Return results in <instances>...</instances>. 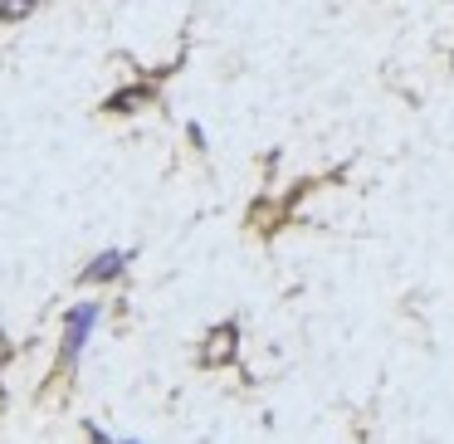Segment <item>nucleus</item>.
Returning a JSON list of instances; mask_svg holds the SVG:
<instances>
[{
	"label": "nucleus",
	"mask_w": 454,
	"mask_h": 444,
	"mask_svg": "<svg viewBox=\"0 0 454 444\" xmlns=\"http://www.w3.org/2000/svg\"><path fill=\"white\" fill-rule=\"evenodd\" d=\"M25 11H35V0H0V15L5 20H20Z\"/></svg>",
	"instance_id": "20e7f679"
},
{
	"label": "nucleus",
	"mask_w": 454,
	"mask_h": 444,
	"mask_svg": "<svg viewBox=\"0 0 454 444\" xmlns=\"http://www.w3.org/2000/svg\"><path fill=\"white\" fill-rule=\"evenodd\" d=\"M118 269H122V254H103L98 264L89 269V278H113V274H118Z\"/></svg>",
	"instance_id": "7ed1b4c3"
},
{
	"label": "nucleus",
	"mask_w": 454,
	"mask_h": 444,
	"mask_svg": "<svg viewBox=\"0 0 454 444\" xmlns=\"http://www.w3.org/2000/svg\"><path fill=\"white\" fill-rule=\"evenodd\" d=\"M93 317H98V308H74L69 313V337H64V356H79V347H83V337H89V327H93Z\"/></svg>",
	"instance_id": "f257e3e1"
},
{
	"label": "nucleus",
	"mask_w": 454,
	"mask_h": 444,
	"mask_svg": "<svg viewBox=\"0 0 454 444\" xmlns=\"http://www.w3.org/2000/svg\"><path fill=\"white\" fill-rule=\"evenodd\" d=\"M206 366H225L230 356H235V327H220V332H210V342H206Z\"/></svg>",
	"instance_id": "f03ea898"
},
{
	"label": "nucleus",
	"mask_w": 454,
	"mask_h": 444,
	"mask_svg": "<svg viewBox=\"0 0 454 444\" xmlns=\"http://www.w3.org/2000/svg\"><path fill=\"white\" fill-rule=\"evenodd\" d=\"M5 356H11V347H5V337H0V366H5Z\"/></svg>",
	"instance_id": "39448f33"
}]
</instances>
